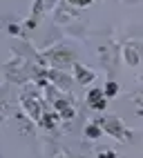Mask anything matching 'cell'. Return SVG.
<instances>
[{
	"mask_svg": "<svg viewBox=\"0 0 143 158\" xmlns=\"http://www.w3.org/2000/svg\"><path fill=\"white\" fill-rule=\"evenodd\" d=\"M87 102H89V107H94V109H105V91L92 89L87 94Z\"/></svg>",
	"mask_w": 143,
	"mask_h": 158,
	"instance_id": "6da1fadb",
	"label": "cell"
},
{
	"mask_svg": "<svg viewBox=\"0 0 143 158\" xmlns=\"http://www.w3.org/2000/svg\"><path fill=\"white\" fill-rule=\"evenodd\" d=\"M67 2H72V5H78V7H85V5H89L92 0H67Z\"/></svg>",
	"mask_w": 143,
	"mask_h": 158,
	"instance_id": "277c9868",
	"label": "cell"
},
{
	"mask_svg": "<svg viewBox=\"0 0 143 158\" xmlns=\"http://www.w3.org/2000/svg\"><path fill=\"white\" fill-rule=\"evenodd\" d=\"M101 158H112V152H101Z\"/></svg>",
	"mask_w": 143,
	"mask_h": 158,
	"instance_id": "5b68a950",
	"label": "cell"
},
{
	"mask_svg": "<svg viewBox=\"0 0 143 158\" xmlns=\"http://www.w3.org/2000/svg\"><path fill=\"white\" fill-rule=\"evenodd\" d=\"M85 134L89 136V138H98V134H101V129L96 127V125H89V127L85 129Z\"/></svg>",
	"mask_w": 143,
	"mask_h": 158,
	"instance_id": "7a4b0ae2",
	"label": "cell"
},
{
	"mask_svg": "<svg viewBox=\"0 0 143 158\" xmlns=\"http://www.w3.org/2000/svg\"><path fill=\"white\" fill-rule=\"evenodd\" d=\"M116 91H119V87L114 85V82H110V85L105 87V94H107V96H114V94H116Z\"/></svg>",
	"mask_w": 143,
	"mask_h": 158,
	"instance_id": "3957f363",
	"label": "cell"
}]
</instances>
